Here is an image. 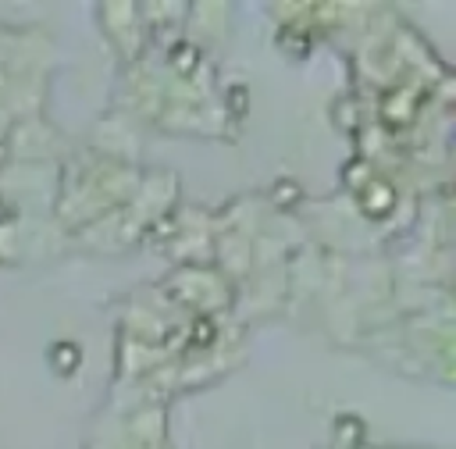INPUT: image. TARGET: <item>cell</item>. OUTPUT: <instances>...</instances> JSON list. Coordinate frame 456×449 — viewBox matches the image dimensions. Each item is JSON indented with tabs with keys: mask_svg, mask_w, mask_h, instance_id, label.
Here are the masks:
<instances>
[]
</instances>
